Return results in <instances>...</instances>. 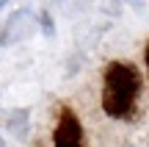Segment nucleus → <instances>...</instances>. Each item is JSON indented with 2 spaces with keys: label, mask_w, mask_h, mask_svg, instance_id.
<instances>
[{
  "label": "nucleus",
  "mask_w": 149,
  "mask_h": 147,
  "mask_svg": "<svg viewBox=\"0 0 149 147\" xmlns=\"http://www.w3.org/2000/svg\"><path fill=\"white\" fill-rule=\"evenodd\" d=\"M28 31H31V11H28V8H17L14 14L8 17L3 33H0V44H17V42H22V39L28 36Z\"/></svg>",
  "instance_id": "3"
},
{
  "label": "nucleus",
  "mask_w": 149,
  "mask_h": 147,
  "mask_svg": "<svg viewBox=\"0 0 149 147\" xmlns=\"http://www.w3.org/2000/svg\"><path fill=\"white\" fill-rule=\"evenodd\" d=\"M141 92V72L130 61H111L102 78V111L111 120H127L135 111Z\"/></svg>",
  "instance_id": "1"
},
{
  "label": "nucleus",
  "mask_w": 149,
  "mask_h": 147,
  "mask_svg": "<svg viewBox=\"0 0 149 147\" xmlns=\"http://www.w3.org/2000/svg\"><path fill=\"white\" fill-rule=\"evenodd\" d=\"M0 147H3V142H0Z\"/></svg>",
  "instance_id": "8"
},
{
  "label": "nucleus",
  "mask_w": 149,
  "mask_h": 147,
  "mask_svg": "<svg viewBox=\"0 0 149 147\" xmlns=\"http://www.w3.org/2000/svg\"><path fill=\"white\" fill-rule=\"evenodd\" d=\"M53 142L55 147H83V125L72 108H61L53 131Z\"/></svg>",
  "instance_id": "2"
},
{
  "label": "nucleus",
  "mask_w": 149,
  "mask_h": 147,
  "mask_svg": "<svg viewBox=\"0 0 149 147\" xmlns=\"http://www.w3.org/2000/svg\"><path fill=\"white\" fill-rule=\"evenodd\" d=\"M39 20H42V31L47 33V36H53V33H55V25H53V17H50V11H42V14H39Z\"/></svg>",
  "instance_id": "5"
},
{
  "label": "nucleus",
  "mask_w": 149,
  "mask_h": 147,
  "mask_svg": "<svg viewBox=\"0 0 149 147\" xmlns=\"http://www.w3.org/2000/svg\"><path fill=\"white\" fill-rule=\"evenodd\" d=\"M146 70H149V44H146Z\"/></svg>",
  "instance_id": "6"
},
{
  "label": "nucleus",
  "mask_w": 149,
  "mask_h": 147,
  "mask_svg": "<svg viewBox=\"0 0 149 147\" xmlns=\"http://www.w3.org/2000/svg\"><path fill=\"white\" fill-rule=\"evenodd\" d=\"M8 128H17V136H25V111H17L14 117L8 120Z\"/></svg>",
  "instance_id": "4"
},
{
  "label": "nucleus",
  "mask_w": 149,
  "mask_h": 147,
  "mask_svg": "<svg viewBox=\"0 0 149 147\" xmlns=\"http://www.w3.org/2000/svg\"><path fill=\"white\" fill-rule=\"evenodd\" d=\"M0 8H3V3H0Z\"/></svg>",
  "instance_id": "7"
}]
</instances>
